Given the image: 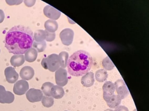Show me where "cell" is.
I'll list each match as a JSON object with an SVG mask.
<instances>
[{"label": "cell", "mask_w": 149, "mask_h": 111, "mask_svg": "<svg viewBox=\"0 0 149 111\" xmlns=\"http://www.w3.org/2000/svg\"><path fill=\"white\" fill-rule=\"evenodd\" d=\"M34 40L33 32L30 28L16 25L6 32L5 46L10 53L23 54L33 47Z\"/></svg>", "instance_id": "cell-1"}, {"label": "cell", "mask_w": 149, "mask_h": 111, "mask_svg": "<svg viewBox=\"0 0 149 111\" xmlns=\"http://www.w3.org/2000/svg\"><path fill=\"white\" fill-rule=\"evenodd\" d=\"M93 63V58L88 52L78 50L72 54L68 61V73L74 76L85 75L90 70Z\"/></svg>", "instance_id": "cell-2"}, {"label": "cell", "mask_w": 149, "mask_h": 111, "mask_svg": "<svg viewBox=\"0 0 149 111\" xmlns=\"http://www.w3.org/2000/svg\"><path fill=\"white\" fill-rule=\"evenodd\" d=\"M42 66L51 72L57 71L59 67V61L58 55L56 54H51L47 57L44 58L41 61Z\"/></svg>", "instance_id": "cell-3"}, {"label": "cell", "mask_w": 149, "mask_h": 111, "mask_svg": "<svg viewBox=\"0 0 149 111\" xmlns=\"http://www.w3.org/2000/svg\"><path fill=\"white\" fill-rule=\"evenodd\" d=\"M55 77V82L59 86L63 87L68 83V73L66 70L64 68H59L57 71H56Z\"/></svg>", "instance_id": "cell-4"}, {"label": "cell", "mask_w": 149, "mask_h": 111, "mask_svg": "<svg viewBox=\"0 0 149 111\" xmlns=\"http://www.w3.org/2000/svg\"><path fill=\"white\" fill-rule=\"evenodd\" d=\"M74 36V32L70 28H65L59 34V38L62 43L66 46L72 44Z\"/></svg>", "instance_id": "cell-5"}, {"label": "cell", "mask_w": 149, "mask_h": 111, "mask_svg": "<svg viewBox=\"0 0 149 111\" xmlns=\"http://www.w3.org/2000/svg\"><path fill=\"white\" fill-rule=\"evenodd\" d=\"M115 87L116 91L117 94L122 99L125 98L129 94V90L126 87L125 82L122 79L117 80L115 83Z\"/></svg>", "instance_id": "cell-6"}, {"label": "cell", "mask_w": 149, "mask_h": 111, "mask_svg": "<svg viewBox=\"0 0 149 111\" xmlns=\"http://www.w3.org/2000/svg\"><path fill=\"white\" fill-rule=\"evenodd\" d=\"M26 98L30 102H36L41 101L43 93L41 90L36 88H30L26 93Z\"/></svg>", "instance_id": "cell-7"}, {"label": "cell", "mask_w": 149, "mask_h": 111, "mask_svg": "<svg viewBox=\"0 0 149 111\" xmlns=\"http://www.w3.org/2000/svg\"><path fill=\"white\" fill-rule=\"evenodd\" d=\"M29 84L26 80H20L15 83L13 86V92L15 94L22 95L29 90Z\"/></svg>", "instance_id": "cell-8"}, {"label": "cell", "mask_w": 149, "mask_h": 111, "mask_svg": "<svg viewBox=\"0 0 149 111\" xmlns=\"http://www.w3.org/2000/svg\"><path fill=\"white\" fill-rule=\"evenodd\" d=\"M15 96L10 91L5 90V87L0 85V103H10L13 102Z\"/></svg>", "instance_id": "cell-9"}, {"label": "cell", "mask_w": 149, "mask_h": 111, "mask_svg": "<svg viewBox=\"0 0 149 111\" xmlns=\"http://www.w3.org/2000/svg\"><path fill=\"white\" fill-rule=\"evenodd\" d=\"M44 15L52 20H56L61 16V12L51 5H47L43 9Z\"/></svg>", "instance_id": "cell-10"}, {"label": "cell", "mask_w": 149, "mask_h": 111, "mask_svg": "<svg viewBox=\"0 0 149 111\" xmlns=\"http://www.w3.org/2000/svg\"><path fill=\"white\" fill-rule=\"evenodd\" d=\"M4 74L6 81L9 83H15L19 78V74L16 72L15 68L12 66L6 68L4 71Z\"/></svg>", "instance_id": "cell-11"}, {"label": "cell", "mask_w": 149, "mask_h": 111, "mask_svg": "<svg viewBox=\"0 0 149 111\" xmlns=\"http://www.w3.org/2000/svg\"><path fill=\"white\" fill-rule=\"evenodd\" d=\"M104 100L106 101L107 105L111 108H116L121 103L122 99L118 94H113L111 96L104 97Z\"/></svg>", "instance_id": "cell-12"}, {"label": "cell", "mask_w": 149, "mask_h": 111, "mask_svg": "<svg viewBox=\"0 0 149 111\" xmlns=\"http://www.w3.org/2000/svg\"><path fill=\"white\" fill-rule=\"evenodd\" d=\"M19 75L22 80H29L34 76V71L32 67L30 66H25L21 69Z\"/></svg>", "instance_id": "cell-13"}, {"label": "cell", "mask_w": 149, "mask_h": 111, "mask_svg": "<svg viewBox=\"0 0 149 111\" xmlns=\"http://www.w3.org/2000/svg\"><path fill=\"white\" fill-rule=\"evenodd\" d=\"M102 90L103 98L111 96L114 94V92L115 90V85L111 82H106L102 86Z\"/></svg>", "instance_id": "cell-14"}, {"label": "cell", "mask_w": 149, "mask_h": 111, "mask_svg": "<svg viewBox=\"0 0 149 111\" xmlns=\"http://www.w3.org/2000/svg\"><path fill=\"white\" fill-rule=\"evenodd\" d=\"M94 76V75L92 72H87L84 76H83L81 79V83L83 84V86L86 87L92 86L95 80Z\"/></svg>", "instance_id": "cell-15"}, {"label": "cell", "mask_w": 149, "mask_h": 111, "mask_svg": "<svg viewBox=\"0 0 149 111\" xmlns=\"http://www.w3.org/2000/svg\"><path fill=\"white\" fill-rule=\"evenodd\" d=\"M65 91L63 88L58 85H54L51 90V97L55 99H60L64 95Z\"/></svg>", "instance_id": "cell-16"}, {"label": "cell", "mask_w": 149, "mask_h": 111, "mask_svg": "<svg viewBox=\"0 0 149 111\" xmlns=\"http://www.w3.org/2000/svg\"><path fill=\"white\" fill-rule=\"evenodd\" d=\"M25 61L24 56L23 54H14L10 58V62L14 67L22 65Z\"/></svg>", "instance_id": "cell-17"}, {"label": "cell", "mask_w": 149, "mask_h": 111, "mask_svg": "<svg viewBox=\"0 0 149 111\" xmlns=\"http://www.w3.org/2000/svg\"><path fill=\"white\" fill-rule=\"evenodd\" d=\"M37 56H38L37 51L34 48L31 47L24 53V56L26 61L29 62H32L36 60Z\"/></svg>", "instance_id": "cell-18"}, {"label": "cell", "mask_w": 149, "mask_h": 111, "mask_svg": "<svg viewBox=\"0 0 149 111\" xmlns=\"http://www.w3.org/2000/svg\"><path fill=\"white\" fill-rule=\"evenodd\" d=\"M44 27L45 30L49 32H55L58 28V23L55 20H48L44 23Z\"/></svg>", "instance_id": "cell-19"}, {"label": "cell", "mask_w": 149, "mask_h": 111, "mask_svg": "<svg viewBox=\"0 0 149 111\" xmlns=\"http://www.w3.org/2000/svg\"><path fill=\"white\" fill-rule=\"evenodd\" d=\"M33 37L34 40H35V42H40L44 41V40H45L46 38L45 31L42 29H38L36 31L33 33Z\"/></svg>", "instance_id": "cell-20"}, {"label": "cell", "mask_w": 149, "mask_h": 111, "mask_svg": "<svg viewBox=\"0 0 149 111\" xmlns=\"http://www.w3.org/2000/svg\"><path fill=\"white\" fill-rule=\"evenodd\" d=\"M69 54L66 51H62L58 55L59 64L61 68H65L67 66Z\"/></svg>", "instance_id": "cell-21"}, {"label": "cell", "mask_w": 149, "mask_h": 111, "mask_svg": "<svg viewBox=\"0 0 149 111\" xmlns=\"http://www.w3.org/2000/svg\"><path fill=\"white\" fill-rule=\"evenodd\" d=\"M95 76L98 82H103L107 79L108 73L105 69H98L95 72Z\"/></svg>", "instance_id": "cell-22"}, {"label": "cell", "mask_w": 149, "mask_h": 111, "mask_svg": "<svg viewBox=\"0 0 149 111\" xmlns=\"http://www.w3.org/2000/svg\"><path fill=\"white\" fill-rule=\"evenodd\" d=\"M54 84L51 82H45L41 86L42 93L47 97H51V90L54 86Z\"/></svg>", "instance_id": "cell-23"}, {"label": "cell", "mask_w": 149, "mask_h": 111, "mask_svg": "<svg viewBox=\"0 0 149 111\" xmlns=\"http://www.w3.org/2000/svg\"><path fill=\"white\" fill-rule=\"evenodd\" d=\"M102 66H103L104 69L105 71L106 70H108V71L112 70L115 66L114 64H113V62H112V61L111 60V59L108 57H106L102 60Z\"/></svg>", "instance_id": "cell-24"}, {"label": "cell", "mask_w": 149, "mask_h": 111, "mask_svg": "<svg viewBox=\"0 0 149 111\" xmlns=\"http://www.w3.org/2000/svg\"><path fill=\"white\" fill-rule=\"evenodd\" d=\"M46 46H47V43L45 41H42L40 42H34L33 44V47L34 48L38 53L44 51L46 48Z\"/></svg>", "instance_id": "cell-25"}, {"label": "cell", "mask_w": 149, "mask_h": 111, "mask_svg": "<svg viewBox=\"0 0 149 111\" xmlns=\"http://www.w3.org/2000/svg\"><path fill=\"white\" fill-rule=\"evenodd\" d=\"M41 102L42 105L46 108L51 107L54 102V98L51 97H47V96H43L41 99Z\"/></svg>", "instance_id": "cell-26"}, {"label": "cell", "mask_w": 149, "mask_h": 111, "mask_svg": "<svg viewBox=\"0 0 149 111\" xmlns=\"http://www.w3.org/2000/svg\"><path fill=\"white\" fill-rule=\"evenodd\" d=\"M46 32V38L45 40L48 42H51L53 41L55 38V34L54 32H49L45 30Z\"/></svg>", "instance_id": "cell-27"}, {"label": "cell", "mask_w": 149, "mask_h": 111, "mask_svg": "<svg viewBox=\"0 0 149 111\" xmlns=\"http://www.w3.org/2000/svg\"><path fill=\"white\" fill-rule=\"evenodd\" d=\"M23 1H6V3L9 5H16L21 3Z\"/></svg>", "instance_id": "cell-28"}, {"label": "cell", "mask_w": 149, "mask_h": 111, "mask_svg": "<svg viewBox=\"0 0 149 111\" xmlns=\"http://www.w3.org/2000/svg\"><path fill=\"white\" fill-rule=\"evenodd\" d=\"M114 111H129V109L127 107L125 106H121V105H119L118 106H117Z\"/></svg>", "instance_id": "cell-29"}, {"label": "cell", "mask_w": 149, "mask_h": 111, "mask_svg": "<svg viewBox=\"0 0 149 111\" xmlns=\"http://www.w3.org/2000/svg\"><path fill=\"white\" fill-rule=\"evenodd\" d=\"M24 4L26 5V6H28V7H31L33 6L34 3H36V1L33 0V1H23Z\"/></svg>", "instance_id": "cell-30"}, {"label": "cell", "mask_w": 149, "mask_h": 111, "mask_svg": "<svg viewBox=\"0 0 149 111\" xmlns=\"http://www.w3.org/2000/svg\"><path fill=\"white\" fill-rule=\"evenodd\" d=\"M5 18V14L2 9H0V23L3 22Z\"/></svg>", "instance_id": "cell-31"}, {"label": "cell", "mask_w": 149, "mask_h": 111, "mask_svg": "<svg viewBox=\"0 0 149 111\" xmlns=\"http://www.w3.org/2000/svg\"><path fill=\"white\" fill-rule=\"evenodd\" d=\"M104 111H113L112 109H107L106 110H105Z\"/></svg>", "instance_id": "cell-32"}, {"label": "cell", "mask_w": 149, "mask_h": 111, "mask_svg": "<svg viewBox=\"0 0 149 111\" xmlns=\"http://www.w3.org/2000/svg\"><path fill=\"white\" fill-rule=\"evenodd\" d=\"M65 111H68V110H65Z\"/></svg>", "instance_id": "cell-33"}, {"label": "cell", "mask_w": 149, "mask_h": 111, "mask_svg": "<svg viewBox=\"0 0 149 111\" xmlns=\"http://www.w3.org/2000/svg\"><path fill=\"white\" fill-rule=\"evenodd\" d=\"M20 111H23V110H20Z\"/></svg>", "instance_id": "cell-34"}, {"label": "cell", "mask_w": 149, "mask_h": 111, "mask_svg": "<svg viewBox=\"0 0 149 111\" xmlns=\"http://www.w3.org/2000/svg\"><path fill=\"white\" fill-rule=\"evenodd\" d=\"M0 52H1V50H0Z\"/></svg>", "instance_id": "cell-35"}]
</instances>
